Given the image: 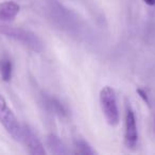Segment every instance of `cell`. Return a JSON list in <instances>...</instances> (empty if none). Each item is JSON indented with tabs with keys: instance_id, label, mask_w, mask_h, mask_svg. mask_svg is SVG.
<instances>
[{
	"instance_id": "cell-8",
	"label": "cell",
	"mask_w": 155,
	"mask_h": 155,
	"mask_svg": "<svg viewBox=\"0 0 155 155\" xmlns=\"http://www.w3.org/2000/svg\"><path fill=\"white\" fill-rule=\"evenodd\" d=\"M12 62L9 58L3 56L0 60V75L5 82H9L12 78Z\"/></svg>"
},
{
	"instance_id": "cell-6",
	"label": "cell",
	"mask_w": 155,
	"mask_h": 155,
	"mask_svg": "<svg viewBox=\"0 0 155 155\" xmlns=\"http://www.w3.org/2000/svg\"><path fill=\"white\" fill-rule=\"evenodd\" d=\"M20 8L14 1H5L0 3V19L11 20L16 17Z\"/></svg>"
},
{
	"instance_id": "cell-7",
	"label": "cell",
	"mask_w": 155,
	"mask_h": 155,
	"mask_svg": "<svg viewBox=\"0 0 155 155\" xmlns=\"http://www.w3.org/2000/svg\"><path fill=\"white\" fill-rule=\"evenodd\" d=\"M47 146L49 148L50 152L53 154H67L68 150L66 149V146L64 144V142L61 140L60 137H58L54 134H50L47 136Z\"/></svg>"
},
{
	"instance_id": "cell-2",
	"label": "cell",
	"mask_w": 155,
	"mask_h": 155,
	"mask_svg": "<svg viewBox=\"0 0 155 155\" xmlns=\"http://www.w3.org/2000/svg\"><path fill=\"white\" fill-rule=\"evenodd\" d=\"M100 104L107 123L115 127L119 123V110L117 105L116 94L110 86H105L100 91Z\"/></svg>"
},
{
	"instance_id": "cell-12",
	"label": "cell",
	"mask_w": 155,
	"mask_h": 155,
	"mask_svg": "<svg viewBox=\"0 0 155 155\" xmlns=\"http://www.w3.org/2000/svg\"><path fill=\"white\" fill-rule=\"evenodd\" d=\"M148 5H155V0H143Z\"/></svg>"
},
{
	"instance_id": "cell-5",
	"label": "cell",
	"mask_w": 155,
	"mask_h": 155,
	"mask_svg": "<svg viewBox=\"0 0 155 155\" xmlns=\"http://www.w3.org/2000/svg\"><path fill=\"white\" fill-rule=\"evenodd\" d=\"M26 149L28 150L29 153L34 155H44L46 153L45 149H44L43 143L41 140L37 138V136L33 133V131L30 127H21V135H20V140Z\"/></svg>"
},
{
	"instance_id": "cell-11",
	"label": "cell",
	"mask_w": 155,
	"mask_h": 155,
	"mask_svg": "<svg viewBox=\"0 0 155 155\" xmlns=\"http://www.w3.org/2000/svg\"><path fill=\"white\" fill-rule=\"evenodd\" d=\"M137 93L139 94V96L142 98V100H143L144 102H146L147 104H150V101H149V98H148V96H147V94H146V91H143L142 89H140V88H138L137 89Z\"/></svg>"
},
{
	"instance_id": "cell-3",
	"label": "cell",
	"mask_w": 155,
	"mask_h": 155,
	"mask_svg": "<svg viewBox=\"0 0 155 155\" xmlns=\"http://www.w3.org/2000/svg\"><path fill=\"white\" fill-rule=\"evenodd\" d=\"M0 123L15 140H20L21 127L11 108L8 106L5 99L0 95Z\"/></svg>"
},
{
	"instance_id": "cell-10",
	"label": "cell",
	"mask_w": 155,
	"mask_h": 155,
	"mask_svg": "<svg viewBox=\"0 0 155 155\" xmlns=\"http://www.w3.org/2000/svg\"><path fill=\"white\" fill-rule=\"evenodd\" d=\"M48 105L50 106L52 110H53L55 114L60 115V116H65L66 115V110L64 108V106L55 99H48Z\"/></svg>"
},
{
	"instance_id": "cell-9",
	"label": "cell",
	"mask_w": 155,
	"mask_h": 155,
	"mask_svg": "<svg viewBox=\"0 0 155 155\" xmlns=\"http://www.w3.org/2000/svg\"><path fill=\"white\" fill-rule=\"evenodd\" d=\"M75 153L82 155H93L96 153V151L91 147V144L83 139H77L74 141Z\"/></svg>"
},
{
	"instance_id": "cell-4",
	"label": "cell",
	"mask_w": 155,
	"mask_h": 155,
	"mask_svg": "<svg viewBox=\"0 0 155 155\" xmlns=\"http://www.w3.org/2000/svg\"><path fill=\"white\" fill-rule=\"evenodd\" d=\"M138 141V132L136 118L130 104H127L124 117V142L127 148L135 150Z\"/></svg>"
},
{
	"instance_id": "cell-1",
	"label": "cell",
	"mask_w": 155,
	"mask_h": 155,
	"mask_svg": "<svg viewBox=\"0 0 155 155\" xmlns=\"http://www.w3.org/2000/svg\"><path fill=\"white\" fill-rule=\"evenodd\" d=\"M0 33L16 41H19L22 45L35 52H41L43 50V43L37 37L36 34L26 29L16 28V27L0 26Z\"/></svg>"
}]
</instances>
